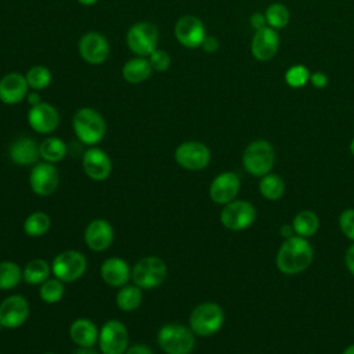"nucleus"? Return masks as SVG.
Instances as JSON below:
<instances>
[{"instance_id": "bb28decb", "label": "nucleus", "mask_w": 354, "mask_h": 354, "mask_svg": "<svg viewBox=\"0 0 354 354\" xmlns=\"http://www.w3.org/2000/svg\"><path fill=\"white\" fill-rule=\"evenodd\" d=\"M285 189H286V185L281 176H278L275 173H268V174L260 177L259 191L264 199L278 201L283 196Z\"/></svg>"}, {"instance_id": "72a5a7b5", "label": "nucleus", "mask_w": 354, "mask_h": 354, "mask_svg": "<svg viewBox=\"0 0 354 354\" xmlns=\"http://www.w3.org/2000/svg\"><path fill=\"white\" fill-rule=\"evenodd\" d=\"M25 77L29 88L36 91L44 90L51 83V72L43 65H33L32 68H29L25 73Z\"/></svg>"}, {"instance_id": "c9c22d12", "label": "nucleus", "mask_w": 354, "mask_h": 354, "mask_svg": "<svg viewBox=\"0 0 354 354\" xmlns=\"http://www.w3.org/2000/svg\"><path fill=\"white\" fill-rule=\"evenodd\" d=\"M310 71L303 64H295L285 72V82L292 88H300L310 82Z\"/></svg>"}, {"instance_id": "a18cd8bd", "label": "nucleus", "mask_w": 354, "mask_h": 354, "mask_svg": "<svg viewBox=\"0 0 354 354\" xmlns=\"http://www.w3.org/2000/svg\"><path fill=\"white\" fill-rule=\"evenodd\" d=\"M279 232H281V236L285 238V239H288V238L296 235V234H295V230H293V227H292V224H283V225L281 227V231H279Z\"/></svg>"}, {"instance_id": "a19ab883", "label": "nucleus", "mask_w": 354, "mask_h": 354, "mask_svg": "<svg viewBox=\"0 0 354 354\" xmlns=\"http://www.w3.org/2000/svg\"><path fill=\"white\" fill-rule=\"evenodd\" d=\"M249 22H250V26L253 30H259V29H263L267 26L266 15H264V12H260V11L253 12L249 18Z\"/></svg>"}, {"instance_id": "49530a36", "label": "nucleus", "mask_w": 354, "mask_h": 354, "mask_svg": "<svg viewBox=\"0 0 354 354\" xmlns=\"http://www.w3.org/2000/svg\"><path fill=\"white\" fill-rule=\"evenodd\" d=\"M73 354H98V353L91 347H79Z\"/></svg>"}, {"instance_id": "2f4dec72", "label": "nucleus", "mask_w": 354, "mask_h": 354, "mask_svg": "<svg viewBox=\"0 0 354 354\" xmlns=\"http://www.w3.org/2000/svg\"><path fill=\"white\" fill-rule=\"evenodd\" d=\"M264 15H266L267 26H270L275 30L283 29L285 26H288L289 21H290L289 8L282 3H271L266 8Z\"/></svg>"}, {"instance_id": "c85d7f7f", "label": "nucleus", "mask_w": 354, "mask_h": 354, "mask_svg": "<svg viewBox=\"0 0 354 354\" xmlns=\"http://www.w3.org/2000/svg\"><path fill=\"white\" fill-rule=\"evenodd\" d=\"M39 152H40V158L44 162L57 163L65 158L68 148H66V144L59 137H48L40 142Z\"/></svg>"}, {"instance_id": "a211bd4d", "label": "nucleus", "mask_w": 354, "mask_h": 354, "mask_svg": "<svg viewBox=\"0 0 354 354\" xmlns=\"http://www.w3.org/2000/svg\"><path fill=\"white\" fill-rule=\"evenodd\" d=\"M28 123L36 133L48 134L58 127L59 115L51 104L40 102L30 106L28 112Z\"/></svg>"}, {"instance_id": "4468645a", "label": "nucleus", "mask_w": 354, "mask_h": 354, "mask_svg": "<svg viewBox=\"0 0 354 354\" xmlns=\"http://www.w3.org/2000/svg\"><path fill=\"white\" fill-rule=\"evenodd\" d=\"M59 176L54 163H36L29 174V184L32 191L39 196H50L58 188Z\"/></svg>"}, {"instance_id": "0eeeda50", "label": "nucleus", "mask_w": 354, "mask_h": 354, "mask_svg": "<svg viewBox=\"0 0 354 354\" xmlns=\"http://www.w3.org/2000/svg\"><path fill=\"white\" fill-rule=\"evenodd\" d=\"M167 274V267L160 257L147 256L138 260L131 270L134 283L141 289H153L159 286Z\"/></svg>"}, {"instance_id": "f03ea898", "label": "nucleus", "mask_w": 354, "mask_h": 354, "mask_svg": "<svg viewBox=\"0 0 354 354\" xmlns=\"http://www.w3.org/2000/svg\"><path fill=\"white\" fill-rule=\"evenodd\" d=\"M275 156L274 145L264 138H259L249 142L243 149L242 165L250 176L263 177L271 173L275 165Z\"/></svg>"}, {"instance_id": "cd10ccee", "label": "nucleus", "mask_w": 354, "mask_h": 354, "mask_svg": "<svg viewBox=\"0 0 354 354\" xmlns=\"http://www.w3.org/2000/svg\"><path fill=\"white\" fill-rule=\"evenodd\" d=\"M51 266L44 259L30 260L22 270V279L29 285H41L50 278Z\"/></svg>"}, {"instance_id": "393cba45", "label": "nucleus", "mask_w": 354, "mask_h": 354, "mask_svg": "<svg viewBox=\"0 0 354 354\" xmlns=\"http://www.w3.org/2000/svg\"><path fill=\"white\" fill-rule=\"evenodd\" d=\"M152 71L153 69L147 57H136L124 62L122 68V76L126 82L137 84L145 82L151 76Z\"/></svg>"}, {"instance_id": "4be33fe9", "label": "nucleus", "mask_w": 354, "mask_h": 354, "mask_svg": "<svg viewBox=\"0 0 354 354\" xmlns=\"http://www.w3.org/2000/svg\"><path fill=\"white\" fill-rule=\"evenodd\" d=\"M101 278L105 283L113 288H122L127 285L131 275V270L126 260L122 257H109L106 259L100 268Z\"/></svg>"}, {"instance_id": "e433bc0d", "label": "nucleus", "mask_w": 354, "mask_h": 354, "mask_svg": "<svg viewBox=\"0 0 354 354\" xmlns=\"http://www.w3.org/2000/svg\"><path fill=\"white\" fill-rule=\"evenodd\" d=\"M148 59H149V64L152 66L153 71L156 72H165L170 68V64H171V58L169 55L167 51L165 50H153L149 55H148Z\"/></svg>"}, {"instance_id": "c03bdc74", "label": "nucleus", "mask_w": 354, "mask_h": 354, "mask_svg": "<svg viewBox=\"0 0 354 354\" xmlns=\"http://www.w3.org/2000/svg\"><path fill=\"white\" fill-rule=\"evenodd\" d=\"M26 101L30 104V106L40 104L41 101H40V94H39V91H36V90L29 91L28 95H26Z\"/></svg>"}, {"instance_id": "9d476101", "label": "nucleus", "mask_w": 354, "mask_h": 354, "mask_svg": "<svg viewBox=\"0 0 354 354\" xmlns=\"http://www.w3.org/2000/svg\"><path fill=\"white\" fill-rule=\"evenodd\" d=\"M210 149L201 141H184L174 151L176 162L185 170H203L210 163Z\"/></svg>"}, {"instance_id": "423d86ee", "label": "nucleus", "mask_w": 354, "mask_h": 354, "mask_svg": "<svg viewBox=\"0 0 354 354\" xmlns=\"http://www.w3.org/2000/svg\"><path fill=\"white\" fill-rule=\"evenodd\" d=\"M256 207L252 202L234 199L223 206L220 212V221L223 227L230 231H243L252 227L256 220Z\"/></svg>"}, {"instance_id": "a878e982", "label": "nucleus", "mask_w": 354, "mask_h": 354, "mask_svg": "<svg viewBox=\"0 0 354 354\" xmlns=\"http://www.w3.org/2000/svg\"><path fill=\"white\" fill-rule=\"evenodd\" d=\"M295 234L303 238H310L319 230V217L313 210H301L292 220Z\"/></svg>"}, {"instance_id": "58836bf2", "label": "nucleus", "mask_w": 354, "mask_h": 354, "mask_svg": "<svg viewBox=\"0 0 354 354\" xmlns=\"http://www.w3.org/2000/svg\"><path fill=\"white\" fill-rule=\"evenodd\" d=\"M310 83L318 88V90H322L325 88L328 84H329V77L326 73L321 72V71H317V72H313L310 75Z\"/></svg>"}, {"instance_id": "6e6552de", "label": "nucleus", "mask_w": 354, "mask_h": 354, "mask_svg": "<svg viewBox=\"0 0 354 354\" xmlns=\"http://www.w3.org/2000/svg\"><path fill=\"white\" fill-rule=\"evenodd\" d=\"M158 40L159 33L156 26L147 21L134 24L126 35L127 47L137 57H148L153 50H156Z\"/></svg>"}, {"instance_id": "5701e85b", "label": "nucleus", "mask_w": 354, "mask_h": 354, "mask_svg": "<svg viewBox=\"0 0 354 354\" xmlns=\"http://www.w3.org/2000/svg\"><path fill=\"white\" fill-rule=\"evenodd\" d=\"M10 159L12 163L19 165V166H28V165H35L37 159L40 158L39 152V145L35 140L29 137H21L15 140L10 145Z\"/></svg>"}, {"instance_id": "ea45409f", "label": "nucleus", "mask_w": 354, "mask_h": 354, "mask_svg": "<svg viewBox=\"0 0 354 354\" xmlns=\"http://www.w3.org/2000/svg\"><path fill=\"white\" fill-rule=\"evenodd\" d=\"M201 47L203 48V51H206V53H209V54H213V53H216V51L218 50L220 41H218V39H217L216 36L206 35V37L203 39Z\"/></svg>"}, {"instance_id": "09e8293b", "label": "nucleus", "mask_w": 354, "mask_h": 354, "mask_svg": "<svg viewBox=\"0 0 354 354\" xmlns=\"http://www.w3.org/2000/svg\"><path fill=\"white\" fill-rule=\"evenodd\" d=\"M342 354H354V344L347 346V347L343 350V353H342Z\"/></svg>"}, {"instance_id": "aec40b11", "label": "nucleus", "mask_w": 354, "mask_h": 354, "mask_svg": "<svg viewBox=\"0 0 354 354\" xmlns=\"http://www.w3.org/2000/svg\"><path fill=\"white\" fill-rule=\"evenodd\" d=\"M84 242L94 252L106 250L113 242V228L109 221L95 218L90 221L84 230Z\"/></svg>"}, {"instance_id": "3c124183", "label": "nucleus", "mask_w": 354, "mask_h": 354, "mask_svg": "<svg viewBox=\"0 0 354 354\" xmlns=\"http://www.w3.org/2000/svg\"><path fill=\"white\" fill-rule=\"evenodd\" d=\"M44 354H54V353H44Z\"/></svg>"}, {"instance_id": "9b49d317", "label": "nucleus", "mask_w": 354, "mask_h": 354, "mask_svg": "<svg viewBox=\"0 0 354 354\" xmlns=\"http://www.w3.org/2000/svg\"><path fill=\"white\" fill-rule=\"evenodd\" d=\"M98 344L104 354H124L129 346V332L118 319L106 321L98 336Z\"/></svg>"}, {"instance_id": "39448f33", "label": "nucleus", "mask_w": 354, "mask_h": 354, "mask_svg": "<svg viewBox=\"0 0 354 354\" xmlns=\"http://www.w3.org/2000/svg\"><path fill=\"white\" fill-rule=\"evenodd\" d=\"M191 328L181 324H166L158 332V343L166 354H191L195 337Z\"/></svg>"}, {"instance_id": "8fccbe9b", "label": "nucleus", "mask_w": 354, "mask_h": 354, "mask_svg": "<svg viewBox=\"0 0 354 354\" xmlns=\"http://www.w3.org/2000/svg\"><path fill=\"white\" fill-rule=\"evenodd\" d=\"M348 149H350V153L354 156V137L351 138V141H350V145H348Z\"/></svg>"}, {"instance_id": "1a4fd4ad", "label": "nucleus", "mask_w": 354, "mask_h": 354, "mask_svg": "<svg viewBox=\"0 0 354 354\" xmlns=\"http://www.w3.org/2000/svg\"><path fill=\"white\" fill-rule=\"evenodd\" d=\"M87 268V260L77 250H65L57 254L51 263V272L62 282L79 279Z\"/></svg>"}, {"instance_id": "7ed1b4c3", "label": "nucleus", "mask_w": 354, "mask_h": 354, "mask_svg": "<svg viewBox=\"0 0 354 354\" xmlns=\"http://www.w3.org/2000/svg\"><path fill=\"white\" fill-rule=\"evenodd\" d=\"M72 127L79 141L86 145L98 144L106 133V123L102 115L88 106H83L75 112Z\"/></svg>"}, {"instance_id": "f3484780", "label": "nucleus", "mask_w": 354, "mask_h": 354, "mask_svg": "<svg viewBox=\"0 0 354 354\" xmlns=\"http://www.w3.org/2000/svg\"><path fill=\"white\" fill-rule=\"evenodd\" d=\"M80 57L91 65L102 64L109 55V43L98 32H87L79 40Z\"/></svg>"}, {"instance_id": "f704fd0d", "label": "nucleus", "mask_w": 354, "mask_h": 354, "mask_svg": "<svg viewBox=\"0 0 354 354\" xmlns=\"http://www.w3.org/2000/svg\"><path fill=\"white\" fill-rule=\"evenodd\" d=\"M39 295H40V299L44 303L54 304V303L59 301L62 299V296H64L62 281H59L58 278H48V279H46L40 285Z\"/></svg>"}, {"instance_id": "37998d69", "label": "nucleus", "mask_w": 354, "mask_h": 354, "mask_svg": "<svg viewBox=\"0 0 354 354\" xmlns=\"http://www.w3.org/2000/svg\"><path fill=\"white\" fill-rule=\"evenodd\" d=\"M124 354H153L147 346L144 344H136L124 351Z\"/></svg>"}, {"instance_id": "20e7f679", "label": "nucleus", "mask_w": 354, "mask_h": 354, "mask_svg": "<svg viewBox=\"0 0 354 354\" xmlns=\"http://www.w3.org/2000/svg\"><path fill=\"white\" fill-rule=\"evenodd\" d=\"M224 324L223 308L213 301L198 304L189 315L191 330L202 337H209L217 333Z\"/></svg>"}, {"instance_id": "ddd939ff", "label": "nucleus", "mask_w": 354, "mask_h": 354, "mask_svg": "<svg viewBox=\"0 0 354 354\" xmlns=\"http://www.w3.org/2000/svg\"><path fill=\"white\" fill-rule=\"evenodd\" d=\"M174 35L181 46L187 48H198L206 37V28L198 17L184 15L176 22Z\"/></svg>"}, {"instance_id": "7c9ffc66", "label": "nucleus", "mask_w": 354, "mask_h": 354, "mask_svg": "<svg viewBox=\"0 0 354 354\" xmlns=\"http://www.w3.org/2000/svg\"><path fill=\"white\" fill-rule=\"evenodd\" d=\"M142 300L141 288L137 285H124L116 293V304L123 311L136 310Z\"/></svg>"}, {"instance_id": "412c9836", "label": "nucleus", "mask_w": 354, "mask_h": 354, "mask_svg": "<svg viewBox=\"0 0 354 354\" xmlns=\"http://www.w3.org/2000/svg\"><path fill=\"white\" fill-rule=\"evenodd\" d=\"M29 86L25 75L10 72L0 79V101L7 105H14L26 98Z\"/></svg>"}, {"instance_id": "b1692460", "label": "nucleus", "mask_w": 354, "mask_h": 354, "mask_svg": "<svg viewBox=\"0 0 354 354\" xmlns=\"http://www.w3.org/2000/svg\"><path fill=\"white\" fill-rule=\"evenodd\" d=\"M69 336L72 342L79 347H93L98 342L100 330L93 321L87 318H79L71 324Z\"/></svg>"}, {"instance_id": "473e14b6", "label": "nucleus", "mask_w": 354, "mask_h": 354, "mask_svg": "<svg viewBox=\"0 0 354 354\" xmlns=\"http://www.w3.org/2000/svg\"><path fill=\"white\" fill-rule=\"evenodd\" d=\"M22 279V270L14 261L0 263V290H10L15 288Z\"/></svg>"}, {"instance_id": "4c0bfd02", "label": "nucleus", "mask_w": 354, "mask_h": 354, "mask_svg": "<svg viewBox=\"0 0 354 354\" xmlns=\"http://www.w3.org/2000/svg\"><path fill=\"white\" fill-rule=\"evenodd\" d=\"M339 228L342 234L354 242V209H344L339 216Z\"/></svg>"}, {"instance_id": "dca6fc26", "label": "nucleus", "mask_w": 354, "mask_h": 354, "mask_svg": "<svg viewBox=\"0 0 354 354\" xmlns=\"http://www.w3.org/2000/svg\"><path fill=\"white\" fill-rule=\"evenodd\" d=\"M279 35L275 29L266 26L263 29L254 30L250 41V53L254 59L260 62H267L272 59L279 50Z\"/></svg>"}, {"instance_id": "f8f14e48", "label": "nucleus", "mask_w": 354, "mask_h": 354, "mask_svg": "<svg viewBox=\"0 0 354 354\" xmlns=\"http://www.w3.org/2000/svg\"><path fill=\"white\" fill-rule=\"evenodd\" d=\"M29 317V303L21 295H11L0 304V326L17 329L25 324Z\"/></svg>"}, {"instance_id": "f257e3e1", "label": "nucleus", "mask_w": 354, "mask_h": 354, "mask_svg": "<svg viewBox=\"0 0 354 354\" xmlns=\"http://www.w3.org/2000/svg\"><path fill=\"white\" fill-rule=\"evenodd\" d=\"M313 259L314 250L307 238L293 235L279 246L275 256V266L285 275H297L311 266Z\"/></svg>"}, {"instance_id": "6ab92c4d", "label": "nucleus", "mask_w": 354, "mask_h": 354, "mask_svg": "<svg viewBox=\"0 0 354 354\" xmlns=\"http://www.w3.org/2000/svg\"><path fill=\"white\" fill-rule=\"evenodd\" d=\"M82 165L84 173L95 181L105 180L112 171V162L108 153L97 147H91L83 153Z\"/></svg>"}, {"instance_id": "2eb2a0df", "label": "nucleus", "mask_w": 354, "mask_h": 354, "mask_svg": "<svg viewBox=\"0 0 354 354\" xmlns=\"http://www.w3.org/2000/svg\"><path fill=\"white\" fill-rule=\"evenodd\" d=\"M241 189L239 176L234 171L217 174L209 187V196L217 205H227L234 201Z\"/></svg>"}, {"instance_id": "79ce46f5", "label": "nucleus", "mask_w": 354, "mask_h": 354, "mask_svg": "<svg viewBox=\"0 0 354 354\" xmlns=\"http://www.w3.org/2000/svg\"><path fill=\"white\" fill-rule=\"evenodd\" d=\"M344 264L351 275H354V242L347 248L344 253Z\"/></svg>"}, {"instance_id": "c756f323", "label": "nucleus", "mask_w": 354, "mask_h": 354, "mask_svg": "<svg viewBox=\"0 0 354 354\" xmlns=\"http://www.w3.org/2000/svg\"><path fill=\"white\" fill-rule=\"evenodd\" d=\"M51 227V220L44 212H33L24 221V231L28 236L37 238L44 235Z\"/></svg>"}, {"instance_id": "de8ad7c7", "label": "nucleus", "mask_w": 354, "mask_h": 354, "mask_svg": "<svg viewBox=\"0 0 354 354\" xmlns=\"http://www.w3.org/2000/svg\"><path fill=\"white\" fill-rule=\"evenodd\" d=\"M82 6H93V4H95L98 0H77Z\"/></svg>"}]
</instances>
